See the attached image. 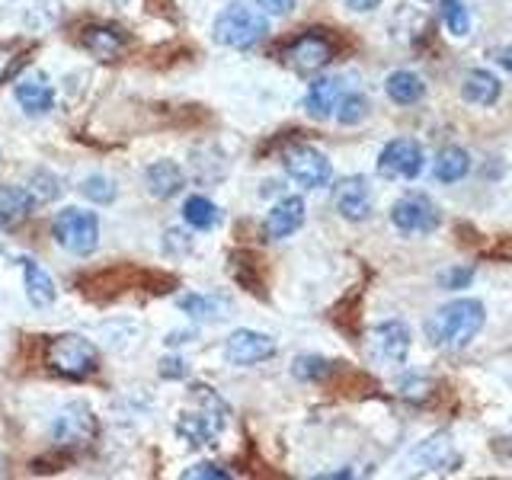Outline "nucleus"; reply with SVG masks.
Wrapping results in <instances>:
<instances>
[{
	"instance_id": "nucleus-1",
	"label": "nucleus",
	"mask_w": 512,
	"mask_h": 480,
	"mask_svg": "<svg viewBox=\"0 0 512 480\" xmlns=\"http://www.w3.org/2000/svg\"><path fill=\"white\" fill-rule=\"evenodd\" d=\"M484 304L474 298H455L442 304L436 314H429L426 320V336L436 349L445 352H461L464 346H471L474 336L484 330Z\"/></svg>"
},
{
	"instance_id": "nucleus-2",
	"label": "nucleus",
	"mask_w": 512,
	"mask_h": 480,
	"mask_svg": "<svg viewBox=\"0 0 512 480\" xmlns=\"http://www.w3.org/2000/svg\"><path fill=\"white\" fill-rule=\"evenodd\" d=\"M45 365L61 378L84 381L100 372V349L77 333H61V336H52V340H48Z\"/></svg>"
},
{
	"instance_id": "nucleus-3",
	"label": "nucleus",
	"mask_w": 512,
	"mask_h": 480,
	"mask_svg": "<svg viewBox=\"0 0 512 480\" xmlns=\"http://www.w3.org/2000/svg\"><path fill=\"white\" fill-rule=\"evenodd\" d=\"M266 32H269L266 16L253 7H244V4L224 7L212 23L215 42L228 45V48H253L256 42L266 39Z\"/></svg>"
},
{
	"instance_id": "nucleus-4",
	"label": "nucleus",
	"mask_w": 512,
	"mask_h": 480,
	"mask_svg": "<svg viewBox=\"0 0 512 480\" xmlns=\"http://www.w3.org/2000/svg\"><path fill=\"white\" fill-rule=\"evenodd\" d=\"M55 244L74 256H90L100 247V218L84 208H64L52 221Z\"/></svg>"
},
{
	"instance_id": "nucleus-5",
	"label": "nucleus",
	"mask_w": 512,
	"mask_h": 480,
	"mask_svg": "<svg viewBox=\"0 0 512 480\" xmlns=\"http://www.w3.org/2000/svg\"><path fill=\"white\" fill-rule=\"evenodd\" d=\"M333 55H336L333 42L324 32L311 29V32H301L298 39H292L282 48V64L292 68L295 74H317L333 61Z\"/></svg>"
},
{
	"instance_id": "nucleus-6",
	"label": "nucleus",
	"mask_w": 512,
	"mask_h": 480,
	"mask_svg": "<svg viewBox=\"0 0 512 480\" xmlns=\"http://www.w3.org/2000/svg\"><path fill=\"white\" fill-rule=\"evenodd\" d=\"M52 439L58 448H87L93 439H96V416L87 404H80V400H71V404H64L55 420H52Z\"/></svg>"
},
{
	"instance_id": "nucleus-7",
	"label": "nucleus",
	"mask_w": 512,
	"mask_h": 480,
	"mask_svg": "<svg viewBox=\"0 0 512 480\" xmlns=\"http://www.w3.org/2000/svg\"><path fill=\"white\" fill-rule=\"evenodd\" d=\"M282 167L304 189H324L333 180V164L327 160V154H320L311 144H292L282 154Z\"/></svg>"
},
{
	"instance_id": "nucleus-8",
	"label": "nucleus",
	"mask_w": 512,
	"mask_h": 480,
	"mask_svg": "<svg viewBox=\"0 0 512 480\" xmlns=\"http://www.w3.org/2000/svg\"><path fill=\"white\" fill-rule=\"evenodd\" d=\"M391 224L400 234H432L442 224L439 205L423 192H407L391 208Z\"/></svg>"
},
{
	"instance_id": "nucleus-9",
	"label": "nucleus",
	"mask_w": 512,
	"mask_h": 480,
	"mask_svg": "<svg viewBox=\"0 0 512 480\" xmlns=\"http://www.w3.org/2000/svg\"><path fill=\"white\" fill-rule=\"evenodd\" d=\"M365 346L378 365H404L410 352V327L400 324V320H384L368 333Z\"/></svg>"
},
{
	"instance_id": "nucleus-10",
	"label": "nucleus",
	"mask_w": 512,
	"mask_h": 480,
	"mask_svg": "<svg viewBox=\"0 0 512 480\" xmlns=\"http://www.w3.org/2000/svg\"><path fill=\"white\" fill-rule=\"evenodd\" d=\"M423 170V148L413 138H394L378 154V176L384 180H413Z\"/></svg>"
},
{
	"instance_id": "nucleus-11",
	"label": "nucleus",
	"mask_w": 512,
	"mask_h": 480,
	"mask_svg": "<svg viewBox=\"0 0 512 480\" xmlns=\"http://www.w3.org/2000/svg\"><path fill=\"white\" fill-rule=\"evenodd\" d=\"M276 356V340L260 330H234L228 340H224V359L231 365H260L266 359Z\"/></svg>"
},
{
	"instance_id": "nucleus-12",
	"label": "nucleus",
	"mask_w": 512,
	"mask_h": 480,
	"mask_svg": "<svg viewBox=\"0 0 512 480\" xmlns=\"http://www.w3.org/2000/svg\"><path fill=\"white\" fill-rule=\"evenodd\" d=\"M13 96L29 116H45V112L55 109V87H52V80H48L45 71H26V74L16 77Z\"/></svg>"
},
{
	"instance_id": "nucleus-13",
	"label": "nucleus",
	"mask_w": 512,
	"mask_h": 480,
	"mask_svg": "<svg viewBox=\"0 0 512 480\" xmlns=\"http://www.w3.org/2000/svg\"><path fill=\"white\" fill-rule=\"evenodd\" d=\"M333 208L346 221H365L372 215V186L365 176H346L333 186Z\"/></svg>"
},
{
	"instance_id": "nucleus-14",
	"label": "nucleus",
	"mask_w": 512,
	"mask_h": 480,
	"mask_svg": "<svg viewBox=\"0 0 512 480\" xmlns=\"http://www.w3.org/2000/svg\"><path fill=\"white\" fill-rule=\"evenodd\" d=\"M80 45H84L96 61H116L128 52L132 39H128L125 29L119 26H87L84 36H80Z\"/></svg>"
},
{
	"instance_id": "nucleus-15",
	"label": "nucleus",
	"mask_w": 512,
	"mask_h": 480,
	"mask_svg": "<svg viewBox=\"0 0 512 480\" xmlns=\"http://www.w3.org/2000/svg\"><path fill=\"white\" fill-rule=\"evenodd\" d=\"M301 224H304V202L298 196H285L282 202L269 208V215L263 221V234L269 240H285V237H292Z\"/></svg>"
},
{
	"instance_id": "nucleus-16",
	"label": "nucleus",
	"mask_w": 512,
	"mask_h": 480,
	"mask_svg": "<svg viewBox=\"0 0 512 480\" xmlns=\"http://www.w3.org/2000/svg\"><path fill=\"white\" fill-rule=\"evenodd\" d=\"M228 410H215V413H183L180 423H176V436L183 442H189L192 448L199 445H212V439L218 436V429L224 423V416Z\"/></svg>"
},
{
	"instance_id": "nucleus-17",
	"label": "nucleus",
	"mask_w": 512,
	"mask_h": 480,
	"mask_svg": "<svg viewBox=\"0 0 512 480\" xmlns=\"http://www.w3.org/2000/svg\"><path fill=\"white\" fill-rule=\"evenodd\" d=\"M144 183H148V192L154 199H173L180 196L186 186V173L176 160H154L144 173Z\"/></svg>"
},
{
	"instance_id": "nucleus-18",
	"label": "nucleus",
	"mask_w": 512,
	"mask_h": 480,
	"mask_svg": "<svg viewBox=\"0 0 512 480\" xmlns=\"http://www.w3.org/2000/svg\"><path fill=\"white\" fill-rule=\"evenodd\" d=\"M343 100V80L340 77H320L308 87V96H304V109L314 119H330L336 116V106Z\"/></svg>"
},
{
	"instance_id": "nucleus-19",
	"label": "nucleus",
	"mask_w": 512,
	"mask_h": 480,
	"mask_svg": "<svg viewBox=\"0 0 512 480\" xmlns=\"http://www.w3.org/2000/svg\"><path fill=\"white\" fill-rule=\"evenodd\" d=\"M36 199L23 186H0V231H16L32 215Z\"/></svg>"
},
{
	"instance_id": "nucleus-20",
	"label": "nucleus",
	"mask_w": 512,
	"mask_h": 480,
	"mask_svg": "<svg viewBox=\"0 0 512 480\" xmlns=\"http://www.w3.org/2000/svg\"><path fill=\"white\" fill-rule=\"evenodd\" d=\"M413 461H420L423 468H436V471H455L458 468V455H455L452 439H448V432H436V436L423 439L413 448Z\"/></svg>"
},
{
	"instance_id": "nucleus-21",
	"label": "nucleus",
	"mask_w": 512,
	"mask_h": 480,
	"mask_svg": "<svg viewBox=\"0 0 512 480\" xmlns=\"http://www.w3.org/2000/svg\"><path fill=\"white\" fill-rule=\"evenodd\" d=\"M20 266H23V279H26V298L36 304V308H48V304H55L58 288H55L52 276H48V272L36 260H29V256H23Z\"/></svg>"
},
{
	"instance_id": "nucleus-22",
	"label": "nucleus",
	"mask_w": 512,
	"mask_h": 480,
	"mask_svg": "<svg viewBox=\"0 0 512 480\" xmlns=\"http://www.w3.org/2000/svg\"><path fill=\"white\" fill-rule=\"evenodd\" d=\"M461 96L471 106H493L496 100H500V80L484 68L468 71L461 80Z\"/></svg>"
},
{
	"instance_id": "nucleus-23",
	"label": "nucleus",
	"mask_w": 512,
	"mask_h": 480,
	"mask_svg": "<svg viewBox=\"0 0 512 480\" xmlns=\"http://www.w3.org/2000/svg\"><path fill=\"white\" fill-rule=\"evenodd\" d=\"M468 170H471V157L464 148H458V144H448V148H442L436 160H432V173H436L439 183H458L468 176Z\"/></svg>"
},
{
	"instance_id": "nucleus-24",
	"label": "nucleus",
	"mask_w": 512,
	"mask_h": 480,
	"mask_svg": "<svg viewBox=\"0 0 512 480\" xmlns=\"http://www.w3.org/2000/svg\"><path fill=\"white\" fill-rule=\"evenodd\" d=\"M384 90H388L391 103H397V106H413V103H420L426 96V84L413 71L388 74V80H384Z\"/></svg>"
},
{
	"instance_id": "nucleus-25",
	"label": "nucleus",
	"mask_w": 512,
	"mask_h": 480,
	"mask_svg": "<svg viewBox=\"0 0 512 480\" xmlns=\"http://www.w3.org/2000/svg\"><path fill=\"white\" fill-rule=\"evenodd\" d=\"M183 221L189 224V228H196V231H212L215 224L221 221V212H218V205L212 199L189 196L183 202Z\"/></svg>"
},
{
	"instance_id": "nucleus-26",
	"label": "nucleus",
	"mask_w": 512,
	"mask_h": 480,
	"mask_svg": "<svg viewBox=\"0 0 512 480\" xmlns=\"http://www.w3.org/2000/svg\"><path fill=\"white\" fill-rule=\"evenodd\" d=\"M29 52H32V42H26V39L0 42V84H7V80H13L26 68Z\"/></svg>"
},
{
	"instance_id": "nucleus-27",
	"label": "nucleus",
	"mask_w": 512,
	"mask_h": 480,
	"mask_svg": "<svg viewBox=\"0 0 512 480\" xmlns=\"http://www.w3.org/2000/svg\"><path fill=\"white\" fill-rule=\"evenodd\" d=\"M180 308L189 317H196V320H224V317H228L231 304L224 298H218V295H183Z\"/></svg>"
},
{
	"instance_id": "nucleus-28",
	"label": "nucleus",
	"mask_w": 512,
	"mask_h": 480,
	"mask_svg": "<svg viewBox=\"0 0 512 480\" xmlns=\"http://www.w3.org/2000/svg\"><path fill=\"white\" fill-rule=\"evenodd\" d=\"M439 7H442L445 29L452 32L455 39L468 36V32H471V13H468V7H464L461 0H439Z\"/></svg>"
},
{
	"instance_id": "nucleus-29",
	"label": "nucleus",
	"mask_w": 512,
	"mask_h": 480,
	"mask_svg": "<svg viewBox=\"0 0 512 480\" xmlns=\"http://www.w3.org/2000/svg\"><path fill=\"white\" fill-rule=\"evenodd\" d=\"M80 196L96 202V205H109L112 199H116V183H112L109 176L93 173V176H87L84 183H80Z\"/></svg>"
},
{
	"instance_id": "nucleus-30",
	"label": "nucleus",
	"mask_w": 512,
	"mask_h": 480,
	"mask_svg": "<svg viewBox=\"0 0 512 480\" xmlns=\"http://www.w3.org/2000/svg\"><path fill=\"white\" fill-rule=\"evenodd\" d=\"M336 119L343 125H359L368 119V100L362 93H343L340 106H336Z\"/></svg>"
},
{
	"instance_id": "nucleus-31",
	"label": "nucleus",
	"mask_w": 512,
	"mask_h": 480,
	"mask_svg": "<svg viewBox=\"0 0 512 480\" xmlns=\"http://www.w3.org/2000/svg\"><path fill=\"white\" fill-rule=\"evenodd\" d=\"M29 192H32V199H36V205H39V202H52L61 192V186L48 170H36V173H32V180H29Z\"/></svg>"
},
{
	"instance_id": "nucleus-32",
	"label": "nucleus",
	"mask_w": 512,
	"mask_h": 480,
	"mask_svg": "<svg viewBox=\"0 0 512 480\" xmlns=\"http://www.w3.org/2000/svg\"><path fill=\"white\" fill-rule=\"evenodd\" d=\"M327 372H330V362L320 359V356H301L292 365V375L301 378V381H320Z\"/></svg>"
},
{
	"instance_id": "nucleus-33",
	"label": "nucleus",
	"mask_w": 512,
	"mask_h": 480,
	"mask_svg": "<svg viewBox=\"0 0 512 480\" xmlns=\"http://www.w3.org/2000/svg\"><path fill=\"white\" fill-rule=\"evenodd\" d=\"M471 279H474V269H471V266L439 272V285H442V288H468V285H471Z\"/></svg>"
},
{
	"instance_id": "nucleus-34",
	"label": "nucleus",
	"mask_w": 512,
	"mask_h": 480,
	"mask_svg": "<svg viewBox=\"0 0 512 480\" xmlns=\"http://www.w3.org/2000/svg\"><path fill=\"white\" fill-rule=\"evenodd\" d=\"M183 477H189V480H196V477H205V480H228L231 474L224 471V468H218V464H192V468H186L183 471Z\"/></svg>"
},
{
	"instance_id": "nucleus-35",
	"label": "nucleus",
	"mask_w": 512,
	"mask_h": 480,
	"mask_svg": "<svg viewBox=\"0 0 512 480\" xmlns=\"http://www.w3.org/2000/svg\"><path fill=\"white\" fill-rule=\"evenodd\" d=\"M429 388H432V381H426V378H407L404 384H400V394L410 397V400H423L429 394Z\"/></svg>"
},
{
	"instance_id": "nucleus-36",
	"label": "nucleus",
	"mask_w": 512,
	"mask_h": 480,
	"mask_svg": "<svg viewBox=\"0 0 512 480\" xmlns=\"http://www.w3.org/2000/svg\"><path fill=\"white\" fill-rule=\"evenodd\" d=\"M256 4L263 7V13H272V16H288L295 10V0H256Z\"/></svg>"
},
{
	"instance_id": "nucleus-37",
	"label": "nucleus",
	"mask_w": 512,
	"mask_h": 480,
	"mask_svg": "<svg viewBox=\"0 0 512 480\" xmlns=\"http://www.w3.org/2000/svg\"><path fill=\"white\" fill-rule=\"evenodd\" d=\"M186 372H189V368H186L183 359H164V362H160V375H164V378H186Z\"/></svg>"
},
{
	"instance_id": "nucleus-38",
	"label": "nucleus",
	"mask_w": 512,
	"mask_h": 480,
	"mask_svg": "<svg viewBox=\"0 0 512 480\" xmlns=\"http://www.w3.org/2000/svg\"><path fill=\"white\" fill-rule=\"evenodd\" d=\"M493 61L500 64V68H506V71L512 74V45H506V48H496V52H493Z\"/></svg>"
},
{
	"instance_id": "nucleus-39",
	"label": "nucleus",
	"mask_w": 512,
	"mask_h": 480,
	"mask_svg": "<svg viewBox=\"0 0 512 480\" xmlns=\"http://www.w3.org/2000/svg\"><path fill=\"white\" fill-rule=\"evenodd\" d=\"M378 4H381V0H346V7L356 10V13H368V10H375Z\"/></svg>"
},
{
	"instance_id": "nucleus-40",
	"label": "nucleus",
	"mask_w": 512,
	"mask_h": 480,
	"mask_svg": "<svg viewBox=\"0 0 512 480\" xmlns=\"http://www.w3.org/2000/svg\"><path fill=\"white\" fill-rule=\"evenodd\" d=\"M109 4H116V7H125V4H128V0H109Z\"/></svg>"
},
{
	"instance_id": "nucleus-41",
	"label": "nucleus",
	"mask_w": 512,
	"mask_h": 480,
	"mask_svg": "<svg viewBox=\"0 0 512 480\" xmlns=\"http://www.w3.org/2000/svg\"><path fill=\"white\" fill-rule=\"evenodd\" d=\"M506 452H509V458H512V442H509V448H506Z\"/></svg>"
}]
</instances>
